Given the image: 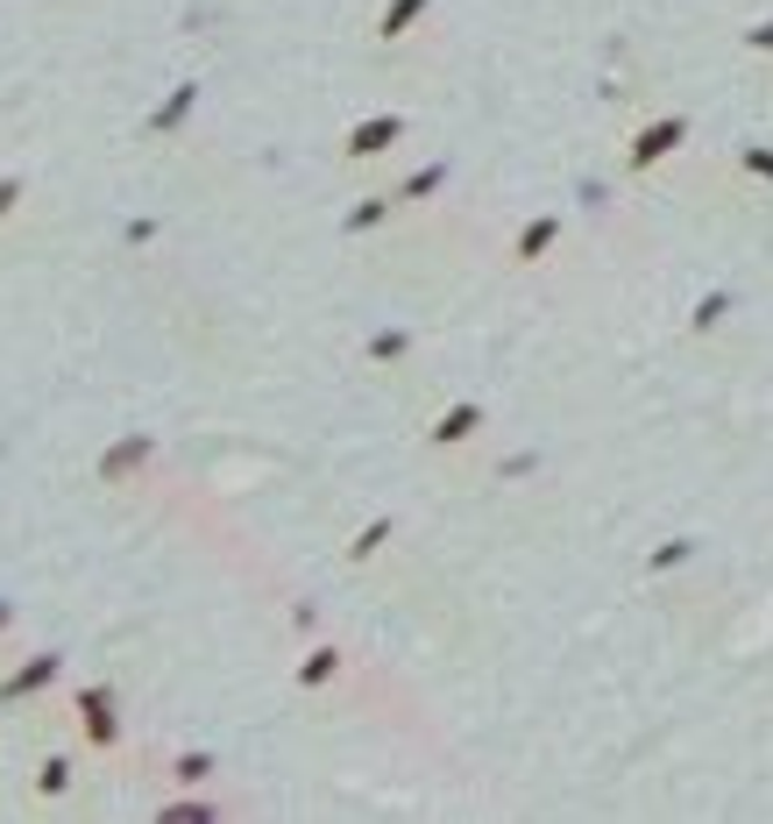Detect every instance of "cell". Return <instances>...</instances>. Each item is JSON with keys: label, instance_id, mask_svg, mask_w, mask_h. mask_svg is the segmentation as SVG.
I'll return each mask as SVG.
<instances>
[{"label": "cell", "instance_id": "6da1fadb", "mask_svg": "<svg viewBox=\"0 0 773 824\" xmlns=\"http://www.w3.org/2000/svg\"><path fill=\"white\" fill-rule=\"evenodd\" d=\"M681 136H689V122H681V114H667V122L639 128V136H632V171H653V163H660Z\"/></svg>", "mask_w": 773, "mask_h": 824}, {"label": "cell", "instance_id": "7a4b0ae2", "mask_svg": "<svg viewBox=\"0 0 773 824\" xmlns=\"http://www.w3.org/2000/svg\"><path fill=\"white\" fill-rule=\"evenodd\" d=\"M689 554H695V541H689V533H681V541L653 548V562H646V568H653V576H660V568H681V562H689Z\"/></svg>", "mask_w": 773, "mask_h": 824}, {"label": "cell", "instance_id": "3957f363", "mask_svg": "<svg viewBox=\"0 0 773 824\" xmlns=\"http://www.w3.org/2000/svg\"><path fill=\"white\" fill-rule=\"evenodd\" d=\"M724 313H731V292H709L703 306H695V327H703V335H709V327H717Z\"/></svg>", "mask_w": 773, "mask_h": 824}, {"label": "cell", "instance_id": "277c9868", "mask_svg": "<svg viewBox=\"0 0 773 824\" xmlns=\"http://www.w3.org/2000/svg\"><path fill=\"white\" fill-rule=\"evenodd\" d=\"M554 242V221H539V228H525V257H539V249Z\"/></svg>", "mask_w": 773, "mask_h": 824}, {"label": "cell", "instance_id": "5b68a950", "mask_svg": "<svg viewBox=\"0 0 773 824\" xmlns=\"http://www.w3.org/2000/svg\"><path fill=\"white\" fill-rule=\"evenodd\" d=\"M746 171L752 178H773V149H746Z\"/></svg>", "mask_w": 773, "mask_h": 824}, {"label": "cell", "instance_id": "8992f818", "mask_svg": "<svg viewBox=\"0 0 773 824\" xmlns=\"http://www.w3.org/2000/svg\"><path fill=\"white\" fill-rule=\"evenodd\" d=\"M746 43H752V50H773V22H760V29H752Z\"/></svg>", "mask_w": 773, "mask_h": 824}]
</instances>
